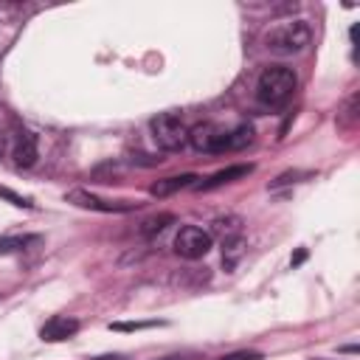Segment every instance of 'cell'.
Instances as JSON below:
<instances>
[{
  "instance_id": "cell-5",
  "label": "cell",
  "mask_w": 360,
  "mask_h": 360,
  "mask_svg": "<svg viewBox=\"0 0 360 360\" xmlns=\"http://www.w3.org/2000/svg\"><path fill=\"white\" fill-rule=\"evenodd\" d=\"M174 250H177V256L191 259V262L202 259L211 250V233L197 228V225H183L174 236Z\"/></svg>"
},
{
  "instance_id": "cell-13",
  "label": "cell",
  "mask_w": 360,
  "mask_h": 360,
  "mask_svg": "<svg viewBox=\"0 0 360 360\" xmlns=\"http://www.w3.org/2000/svg\"><path fill=\"white\" fill-rule=\"evenodd\" d=\"M146 326H155V321H143V323H110V329H118V332H132V329H146Z\"/></svg>"
},
{
  "instance_id": "cell-7",
  "label": "cell",
  "mask_w": 360,
  "mask_h": 360,
  "mask_svg": "<svg viewBox=\"0 0 360 360\" xmlns=\"http://www.w3.org/2000/svg\"><path fill=\"white\" fill-rule=\"evenodd\" d=\"M79 332V321L76 318H68V315H53L45 321V326L39 329V338L48 340V343H59V340H68Z\"/></svg>"
},
{
  "instance_id": "cell-12",
  "label": "cell",
  "mask_w": 360,
  "mask_h": 360,
  "mask_svg": "<svg viewBox=\"0 0 360 360\" xmlns=\"http://www.w3.org/2000/svg\"><path fill=\"white\" fill-rule=\"evenodd\" d=\"M28 242L31 239H25V236H3L0 239V256L3 253H14V250H22Z\"/></svg>"
},
{
  "instance_id": "cell-3",
  "label": "cell",
  "mask_w": 360,
  "mask_h": 360,
  "mask_svg": "<svg viewBox=\"0 0 360 360\" xmlns=\"http://www.w3.org/2000/svg\"><path fill=\"white\" fill-rule=\"evenodd\" d=\"M149 127H152L155 143L160 149H166V152H177L188 141V127L177 112H160V115H155L149 121Z\"/></svg>"
},
{
  "instance_id": "cell-11",
  "label": "cell",
  "mask_w": 360,
  "mask_h": 360,
  "mask_svg": "<svg viewBox=\"0 0 360 360\" xmlns=\"http://www.w3.org/2000/svg\"><path fill=\"white\" fill-rule=\"evenodd\" d=\"M172 222H174V214H158V217H152V219H146V222H143L141 233H143V236H152V233L163 231V228H166V225H172Z\"/></svg>"
},
{
  "instance_id": "cell-16",
  "label": "cell",
  "mask_w": 360,
  "mask_h": 360,
  "mask_svg": "<svg viewBox=\"0 0 360 360\" xmlns=\"http://www.w3.org/2000/svg\"><path fill=\"white\" fill-rule=\"evenodd\" d=\"M0 152H3V138H0Z\"/></svg>"
},
{
  "instance_id": "cell-17",
  "label": "cell",
  "mask_w": 360,
  "mask_h": 360,
  "mask_svg": "<svg viewBox=\"0 0 360 360\" xmlns=\"http://www.w3.org/2000/svg\"><path fill=\"white\" fill-rule=\"evenodd\" d=\"M169 360H180V357H169Z\"/></svg>"
},
{
  "instance_id": "cell-4",
  "label": "cell",
  "mask_w": 360,
  "mask_h": 360,
  "mask_svg": "<svg viewBox=\"0 0 360 360\" xmlns=\"http://www.w3.org/2000/svg\"><path fill=\"white\" fill-rule=\"evenodd\" d=\"M228 132L231 129H222L211 121H202V124H194L188 129V143L197 149V152H211V155H222L228 152Z\"/></svg>"
},
{
  "instance_id": "cell-15",
  "label": "cell",
  "mask_w": 360,
  "mask_h": 360,
  "mask_svg": "<svg viewBox=\"0 0 360 360\" xmlns=\"http://www.w3.org/2000/svg\"><path fill=\"white\" fill-rule=\"evenodd\" d=\"M96 360H121V357H96Z\"/></svg>"
},
{
  "instance_id": "cell-2",
  "label": "cell",
  "mask_w": 360,
  "mask_h": 360,
  "mask_svg": "<svg viewBox=\"0 0 360 360\" xmlns=\"http://www.w3.org/2000/svg\"><path fill=\"white\" fill-rule=\"evenodd\" d=\"M312 31L304 20H287L267 34V48L276 53H298L309 45Z\"/></svg>"
},
{
  "instance_id": "cell-10",
  "label": "cell",
  "mask_w": 360,
  "mask_h": 360,
  "mask_svg": "<svg viewBox=\"0 0 360 360\" xmlns=\"http://www.w3.org/2000/svg\"><path fill=\"white\" fill-rule=\"evenodd\" d=\"M194 180H197V174H177V177H166V180H158L149 191L155 194V197H169V194H174V191H180V188H188V186H194Z\"/></svg>"
},
{
  "instance_id": "cell-8",
  "label": "cell",
  "mask_w": 360,
  "mask_h": 360,
  "mask_svg": "<svg viewBox=\"0 0 360 360\" xmlns=\"http://www.w3.org/2000/svg\"><path fill=\"white\" fill-rule=\"evenodd\" d=\"M37 155H39L37 135L28 132V129H17V135H14V163L22 166V169H28V166L37 163Z\"/></svg>"
},
{
  "instance_id": "cell-1",
  "label": "cell",
  "mask_w": 360,
  "mask_h": 360,
  "mask_svg": "<svg viewBox=\"0 0 360 360\" xmlns=\"http://www.w3.org/2000/svg\"><path fill=\"white\" fill-rule=\"evenodd\" d=\"M295 84H298V79H295V73L290 70V68H284V65H270V68H264L262 70V76H259V82H256V98L262 101V104H284L290 96H292V90H295Z\"/></svg>"
},
{
  "instance_id": "cell-6",
  "label": "cell",
  "mask_w": 360,
  "mask_h": 360,
  "mask_svg": "<svg viewBox=\"0 0 360 360\" xmlns=\"http://www.w3.org/2000/svg\"><path fill=\"white\" fill-rule=\"evenodd\" d=\"M65 200L79 205V208H93V211H104V214H118V211H132L135 208V202H110V200H101V197H96V194L84 191V188L68 191Z\"/></svg>"
},
{
  "instance_id": "cell-14",
  "label": "cell",
  "mask_w": 360,
  "mask_h": 360,
  "mask_svg": "<svg viewBox=\"0 0 360 360\" xmlns=\"http://www.w3.org/2000/svg\"><path fill=\"white\" fill-rule=\"evenodd\" d=\"M219 360H262L259 352H233V354H225Z\"/></svg>"
},
{
  "instance_id": "cell-9",
  "label": "cell",
  "mask_w": 360,
  "mask_h": 360,
  "mask_svg": "<svg viewBox=\"0 0 360 360\" xmlns=\"http://www.w3.org/2000/svg\"><path fill=\"white\" fill-rule=\"evenodd\" d=\"M250 172H253V166H250V163L228 166V169H219V172H214L208 180H200V183H194V188H197V191H211V188H219V186H225V183H233V180H239V177H248Z\"/></svg>"
}]
</instances>
